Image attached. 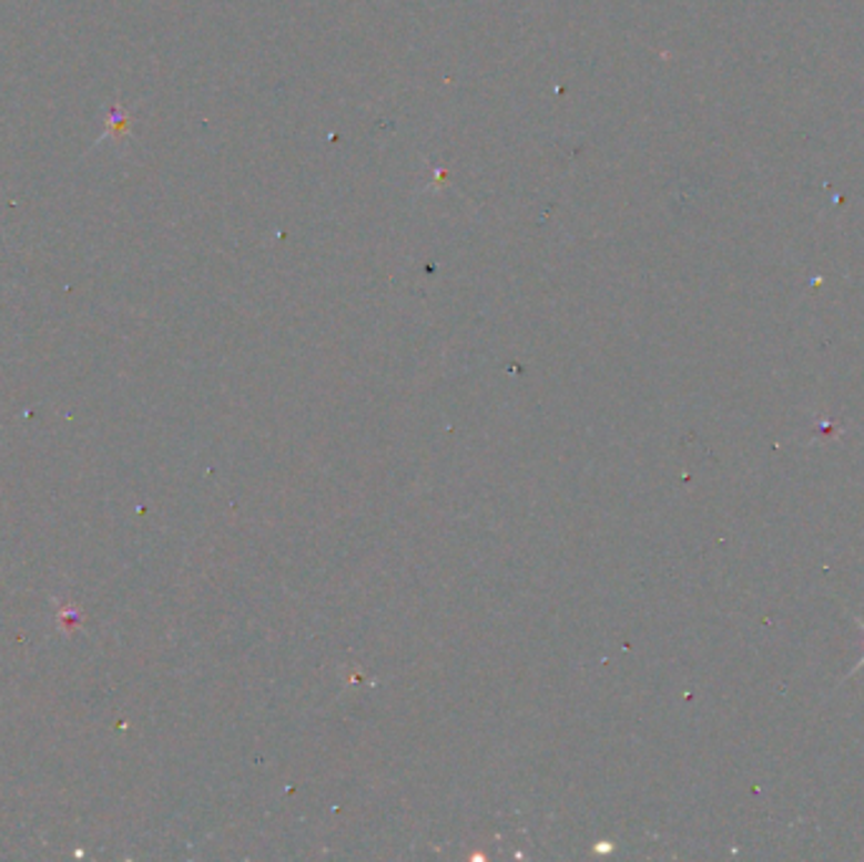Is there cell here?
<instances>
[{
    "mask_svg": "<svg viewBox=\"0 0 864 862\" xmlns=\"http://www.w3.org/2000/svg\"><path fill=\"white\" fill-rule=\"evenodd\" d=\"M130 132H132V116H130V112H126L122 104H112V107H109V112H106L104 132L99 134L94 144H91V150H96L99 144H104L106 140H114L116 144H120V142H124L126 138H130Z\"/></svg>",
    "mask_w": 864,
    "mask_h": 862,
    "instance_id": "cell-1",
    "label": "cell"
}]
</instances>
